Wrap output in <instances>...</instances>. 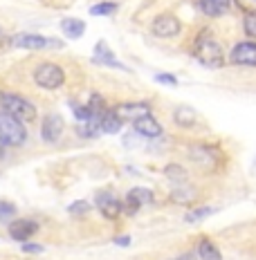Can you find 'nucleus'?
I'll return each instance as SVG.
<instances>
[{
  "label": "nucleus",
  "mask_w": 256,
  "mask_h": 260,
  "mask_svg": "<svg viewBox=\"0 0 256 260\" xmlns=\"http://www.w3.org/2000/svg\"><path fill=\"white\" fill-rule=\"evenodd\" d=\"M195 58L205 65V68H220L225 63V56H222V47L211 39L209 31L200 34L195 39Z\"/></svg>",
  "instance_id": "f257e3e1"
},
{
  "label": "nucleus",
  "mask_w": 256,
  "mask_h": 260,
  "mask_svg": "<svg viewBox=\"0 0 256 260\" xmlns=\"http://www.w3.org/2000/svg\"><path fill=\"white\" fill-rule=\"evenodd\" d=\"M27 139V130L20 119L0 112V142L3 146H20Z\"/></svg>",
  "instance_id": "f03ea898"
},
{
  "label": "nucleus",
  "mask_w": 256,
  "mask_h": 260,
  "mask_svg": "<svg viewBox=\"0 0 256 260\" xmlns=\"http://www.w3.org/2000/svg\"><path fill=\"white\" fill-rule=\"evenodd\" d=\"M0 106H3V110L7 115L20 119V121H34L36 119V108L20 94H3L0 96Z\"/></svg>",
  "instance_id": "7ed1b4c3"
},
{
  "label": "nucleus",
  "mask_w": 256,
  "mask_h": 260,
  "mask_svg": "<svg viewBox=\"0 0 256 260\" xmlns=\"http://www.w3.org/2000/svg\"><path fill=\"white\" fill-rule=\"evenodd\" d=\"M34 83L45 90H56L65 83V72L56 63H41L34 70Z\"/></svg>",
  "instance_id": "20e7f679"
},
{
  "label": "nucleus",
  "mask_w": 256,
  "mask_h": 260,
  "mask_svg": "<svg viewBox=\"0 0 256 260\" xmlns=\"http://www.w3.org/2000/svg\"><path fill=\"white\" fill-rule=\"evenodd\" d=\"M180 29H182V23L173 14H160L151 23V31H153L157 39H173V36L180 34Z\"/></svg>",
  "instance_id": "39448f33"
},
{
  "label": "nucleus",
  "mask_w": 256,
  "mask_h": 260,
  "mask_svg": "<svg viewBox=\"0 0 256 260\" xmlns=\"http://www.w3.org/2000/svg\"><path fill=\"white\" fill-rule=\"evenodd\" d=\"M95 204H97L99 213L106 220H117L119 213H122V202H119V200L110 191H99V193H97Z\"/></svg>",
  "instance_id": "423d86ee"
},
{
  "label": "nucleus",
  "mask_w": 256,
  "mask_h": 260,
  "mask_svg": "<svg viewBox=\"0 0 256 260\" xmlns=\"http://www.w3.org/2000/svg\"><path fill=\"white\" fill-rule=\"evenodd\" d=\"M230 61L234 65H245V68H256V43L245 41L238 43L230 54Z\"/></svg>",
  "instance_id": "0eeeda50"
},
{
  "label": "nucleus",
  "mask_w": 256,
  "mask_h": 260,
  "mask_svg": "<svg viewBox=\"0 0 256 260\" xmlns=\"http://www.w3.org/2000/svg\"><path fill=\"white\" fill-rule=\"evenodd\" d=\"M63 130H65V121H63V117L61 115H47L45 119H43V123H41V137L45 139L47 144H56L59 139H61V135H63Z\"/></svg>",
  "instance_id": "6e6552de"
},
{
  "label": "nucleus",
  "mask_w": 256,
  "mask_h": 260,
  "mask_svg": "<svg viewBox=\"0 0 256 260\" xmlns=\"http://www.w3.org/2000/svg\"><path fill=\"white\" fill-rule=\"evenodd\" d=\"M189 157H191V161H195L198 166H205V169H216L218 166V150L214 146L195 144L189 148Z\"/></svg>",
  "instance_id": "1a4fd4ad"
},
{
  "label": "nucleus",
  "mask_w": 256,
  "mask_h": 260,
  "mask_svg": "<svg viewBox=\"0 0 256 260\" xmlns=\"http://www.w3.org/2000/svg\"><path fill=\"white\" fill-rule=\"evenodd\" d=\"M133 130L139 135V137H146V139H155V137L162 135V126L157 123V119L153 115L137 117L133 121Z\"/></svg>",
  "instance_id": "9d476101"
},
{
  "label": "nucleus",
  "mask_w": 256,
  "mask_h": 260,
  "mask_svg": "<svg viewBox=\"0 0 256 260\" xmlns=\"http://www.w3.org/2000/svg\"><path fill=\"white\" fill-rule=\"evenodd\" d=\"M36 231H39V224H36L34 220H27V218L14 220L12 224H9V236H12L14 240H18V242L30 240V238L34 236Z\"/></svg>",
  "instance_id": "9b49d317"
},
{
  "label": "nucleus",
  "mask_w": 256,
  "mask_h": 260,
  "mask_svg": "<svg viewBox=\"0 0 256 260\" xmlns=\"http://www.w3.org/2000/svg\"><path fill=\"white\" fill-rule=\"evenodd\" d=\"M115 110V115L122 119V121H135L137 117H144V115H151V106L144 104V101H139V104H119L112 108Z\"/></svg>",
  "instance_id": "f8f14e48"
},
{
  "label": "nucleus",
  "mask_w": 256,
  "mask_h": 260,
  "mask_svg": "<svg viewBox=\"0 0 256 260\" xmlns=\"http://www.w3.org/2000/svg\"><path fill=\"white\" fill-rule=\"evenodd\" d=\"M50 39H43L39 34H18L12 39L14 47H23V50H45Z\"/></svg>",
  "instance_id": "ddd939ff"
},
{
  "label": "nucleus",
  "mask_w": 256,
  "mask_h": 260,
  "mask_svg": "<svg viewBox=\"0 0 256 260\" xmlns=\"http://www.w3.org/2000/svg\"><path fill=\"white\" fill-rule=\"evenodd\" d=\"M173 121L182 128H191L198 123V112H195L191 106H180V108H176V112H173Z\"/></svg>",
  "instance_id": "4468645a"
},
{
  "label": "nucleus",
  "mask_w": 256,
  "mask_h": 260,
  "mask_svg": "<svg viewBox=\"0 0 256 260\" xmlns=\"http://www.w3.org/2000/svg\"><path fill=\"white\" fill-rule=\"evenodd\" d=\"M124 121L115 115V110H106V115L99 119V130L101 133H108V135H117L122 130Z\"/></svg>",
  "instance_id": "2eb2a0df"
},
{
  "label": "nucleus",
  "mask_w": 256,
  "mask_h": 260,
  "mask_svg": "<svg viewBox=\"0 0 256 260\" xmlns=\"http://www.w3.org/2000/svg\"><path fill=\"white\" fill-rule=\"evenodd\" d=\"M126 200H130V202H135L137 207H144V204H153L155 202V193L151 191V188H144V186H135L130 188Z\"/></svg>",
  "instance_id": "dca6fc26"
},
{
  "label": "nucleus",
  "mask_w": 256,
  "mask_h": 260,
  "mask_svg": "<svg viewBox=\"0 0 256 260\" xmlns=\"http://www.w3.org/2000/svg\"><path fill=\"white\" fill-rule=\"evenodd\" d=\"M200 9H203V14L216 18L230 9V0H200Z\"/></svg>",
  "instance_id": "f3484780"
},
{
  "label": "nucleus",
  "mask_w": 256,
  "mask_h": 260,
  "mask_svg": "<svg viewBox=\"0 0 256 260\" xmlns=\"http://www.w3.org/2000/svg\"><path fill=\"white\" fill-rule=\"evenodd\" d=\"M95 61L97 63H106V65H112V68H117V70H126V65H122L115 58V54H112L110 50H108V45L106 43H99L97 45V50H95Z\"/></svg>",
  "instance_id": "a211bd4d"
},
{
  "label": "nucleus",
  "mask_w": 256,
  "mask_h": 260,
  "mask_svg": "<svg viewBox=\"0 0 256 260\" xmlns=\"http://www.w3.org/2000/svg\"><path fill=\"white\" fill-rule=\"evenodd\" d=\"M198 258L200 260H222V256H220V249H218L214 242L209 240V238H203V240L198 242Z\"/></svg>",
  "instance_id": "6ab92c4d"
},
{
  "label": "nucleus",
  "mask_w": 256,
  "mask_h": 260,
  "mask_svg": "<svg viewBox=\"0 0 256 260\" xmlns=\"http://www.w3.org/2000/svg\"><path fill=\"white\" fill-rule=\"evenodd\" d=\"M61 29L68 39H81L83 31H86V23L79 20V18H65L61 23Z\"/></svg>",
  "instance_id": "aec40b11"
},
{
  "label": "nucleus",
  "mask_w": 256,
  "mask_h": 260,
  "mask_svg": "<svg viewBox=\"0 0 256 260\" xmlns=\"http://www.w3.org/2000/svg\"><path fill=\"white\" fill-rule=\"evenodd\" d=\"M195 188L193 186H189V184H178V188L171 193V200L173 202H178V204H189V202H193L195 200Z\"/></svg>",
  "instance_id": "412c9836"
},
{
  "label": "nucleus",
  "mask_w": 256,
  "mask_h": 260,
  "mask_svg": "<svg viewBox=\"0 0 256 260\" xmlns=\"http://www.w3.org/2000/svg\"><path fill=\"white\" fill-rule=\"evenodd\" d=\"M88 108L92 110V115H95V119L99 121V119L106 115V101H103V96L101 94H97V92H92V96H90V101H88Z\"/></svg>",
  "instance_id": "4be33fe9"
},
{
  "label": "nucleus",
  "mask_w": 256,
  "mask_h": 260,
  "mask_svg": "<svg viewBox=\"0 0 256 260\" xmlns=\"http://www.w3.org/2000/svg\"><path fill=\"white\" fill-rule=\"evenodd\" d=\"M164 175H166V180H171L176 186L178 184H184V180H187V171L180 164H168L164 169Z\"/></svg>",
  "instance_id": "5701e85b"
},
{
  "label": "nucleus",
  "mask_w": 256,
  "mask_h": 260,
  "mask_svg": "<svg viewBox=\"0 0 256 260\" xmlns=\"http://www.w3.org/2000/svg\"><path fill=\"white\" fill-rule=\"evenodd\" d=\"M77 135L79 137H97L99 135V121H81L77 126Z\"/></svg>",
  "instance_id": "b1692460"
},
{
  "label": "nucleus",
  "mask_w": 256,
  "mask_h": 260,
  "mask_svg": "<svg viewBox=\"0 0 256 260\" xmlns=\"http://www.w3.org/2000/svg\"><path fill=\"white\" fill-rule=\"evenodd\" d=\"M117 7H119L117 3H99V5H95V7H90V14L92 16H112L117 12Z\"/></svg>",
  "instance_id": "393cba45"
},
{
  "label": "nucleus",
  "mask_w": 256,
  "mask_h": 260,
  "mask_svg": "<svg viewBox=\"0 0 256 260\" xmlns=\"http://www.w3.org/2000/svg\"><path fill=\"white\" fill-rule=\"evenodd\" d=\"M211 213H214V209H211V207H198V209H193V211H189V213H187V222L205 220V218H209Z\"/></svg>",
  "instance_id": "a878e982"
},
{
  "label": "nucleus",
  "mask_w": 256,
  "mask_h": 260,
  "mask_svg": "<svg viewBox=\"0 0 256 260\" xmlns=\"http://www.w3.org/2000/svg\"><path fill=\"white\" fill-rule=\"evenodd\" d=\"M243 29L249 39L256 41V14H245V20H243Z\"/></svg>",
  "instance_id": "bb28decb"
},
{
  "label": "nucleus",
  "mask_w": 256,
  "mask_h": 260,
  "mask_svg": "<svg viewBox=\"0 0 256 260\" xmlns=\"http://www.w3.org/2000/svg\"><path fill=\"white\" fill-rule=\"evenodd\" d=\"M68 211H70L72 215H83V213H88V211H90V204L86 202V200H79V202L70 204Z\"/></svg>",
  "instance_id": "cd10ccee"
},
{
  "label": "nucleus",
  "mask_w": 256,
  "mask_h": 260,
  "mask_svg": "<svg viewBox=\"0 0 256 260\" xmlns=\"http://www.w3.org/2000/svg\"><path fill=\"white\" fill-rule=\"evenodd\" d=\"M16 215V207L12 202H3L0 200V220H7V218H14Z\"/></svg>",
  "instance_id": "c85d7f7f"
},
{
  "label": "nucleus",
  "mask_w": 256,
  "mask_h": 260,
  "mask_svg": "<svg viewBox=\"0 0 256 260\" xmlns=\"http://www.w3.org/2000/svg\"><path fill=\"white\" fill-rule=\"evenodd\" d=\"M236 7L245 14H256V0H234Z\"/></svg>",
  "instance_id": "c756f323"
},
{
  "label": "nucleus",
  "mask_w": 256,
  "mask_h": 260,
  "mask_svg": "<svg viewBox=\"0 0 256 260\" xmlns=\"http://www.w3.org/2000/svg\"><path fill=\"white\" fill-rule=\"evenodd\" d=\"M157 83H168V85H178V79L173 74H155Z\"/></svg>",
  "instance_id": "7c9ffc66"
},
{
  "label": "nucleus",
  "mask_w": 256,
  "mask_h": 260,
  "mask_svg": "<svg viewBox=\"0 0 256 260\" xmlns=\"http://www.w3.org/2000/svg\"><path fill=\"white\" fill-rule=\"evenodd\" d=\"M23 251H27V253H41L43 247L41 245H23Z\"/></svg>",
  "instance_id": "2f4dec72"
},
{
  "label": "nucleus",
  "mask_w": 256,
  "mask_h": 260,
  "mask_svg": "<svg viewBox=\"0 0 256 260\" xmlns=\"http://www.w3.org/2000/svg\"><path fill=\"white\" fill-rule=\"evenodd\" d=\"M115 245H119V247H128V245H130V238H128V236H117V238H115Z\"/></svg>",
  "instance_id": "473e14b6"
},
{
  "label": "nucleus",
  "mask_w": 256,
  "mask_h": 260,
  "mask_svg": "<svg viewBox=\"0 0 256 260\" xmlns=\"http://www.w3.org/2000/svg\"><path fill=\"white\" fill-rule=\"evenodd\" d=\"M5 43V34H3V29H0V45Z\"/></svg>",
  "instance_id": "72a5a7b5"
},
{
  "label": "nucleus",
  "mask_w": 256,
  "mask_h": 260,
  "mask_svg": "<svg viewBox=\"0 0 256 260\" xmlns=\"http://www.w3.org/2000/svg\"><path fill=\"white\" fill-rule=\"evenodd\" d=\"M254 166H256V157H254Z\"/></svg>",
  "instance_id": "f704fd0d"
},
{
  "label": "nucleus",
  "mask_w": 256,
  "mask_h": 260,
  "mask_svg": "<svg viewBox=\"0 0 256 260\" xmlns=\"http://www.w3.org/2000/svg\"><path fill=\"white\" fill-rule=\"evenodd\" d=\"M0 146H3V142H0Z\"/></svg>",
  "instance_id": "c9c22d12"
},
{
  "label": "nucleus",
  "mask_w": 256,
  "mask_h": 260,
  "mask_svg": "<svg viewBox=\"0 0 256 260\" xmlns=\"http://www.w3.org/2000/svg\"><path fill=\"white\" fill-rule=\"evenodd\" d=\"M178 260H180V258H178Z\"/></svg>",
  "instance_id": "e433bc0d"
}]
</instances>
